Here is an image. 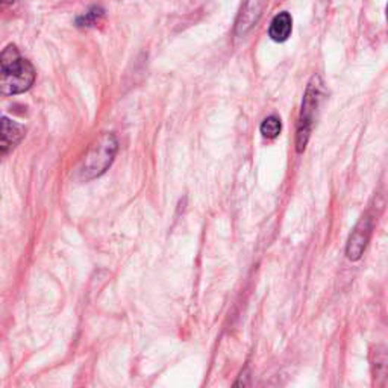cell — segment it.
Returning a JSON list of instances; mask_svg holds the SVG:
<instances>
[{
    "label": "cell",
    "instance_id": "obj_1",
    "mask_svg": "<svg viewBox=\"0 0 388 388\" xmlns=\"http://www.w3.org/2000/svg\"><path fill=\"white\" fill-rule=\"evenodd\" d=\"M0 65H2L0 89L5 96L20 94L31 89L35 81V70L31 63L20 56L15 46H8L2 52Z\"/></svg>",
    "mask_w": 388,
    "mask_h": 388
},
{
    "label": "cell",
    "instance_id": "obj_2",
    "mask_svg": "<svg viewBox=\"0 0 388 388\" xmlns=\"http://www.w3.org/2000/svg\"><path fill=\"white\" fill-rule=\"evenodd\" d=\"M119 143L112 134H102L99 138L86 152L79 169V176L84 181L99 178L112 164L115 153H117Z\"/></svg>",
    "mask_w": 388,
    "mask_h": 388
},
{
    "label": "cell",
    "instance_id": "obj_3",
    "mask_svg": "<svg viewBox=\"0 0 388 388\" xmlns=\"http://www.w3.org/2000/svg\"><path fill=\"white\" fill-rule=\"evenodd\" d=\"M323 97V82L318 76H313L306 86V93L304 97L302 111L297 123V135H296V149L297 152H304L305 146L309 140V134L313 129V123L316 120V112L320 102Z\"/></svg>",
    "mask_w": 388,
    "mask_h": 388
},
{
    "label": "cell",
    "instance_id": "obj_4",
    "mask_svg": "<svg viewBox=\"0 0 388 388\" xmlns=\"http://www.w3.org/2000/svg\"><path fill=\"white\" fill-rule=\"evenodd\" d=\"M375 226V219L370 214V212H366V214L360 219V221L356 223V226L354 228L351 237L347 240V246H346V257L351 261H358L370 241L372 232Z\"/></svg>",
    "mask_w": 388,
    "mask_h": 388
},
{
    "label": "cell",
    "instance_id": "obj_5",
    "mask_svg": "<svg viewBox=\"0 0 388 388\" xmlns=\"http://www.w3.org/2000/svg\"><path fill=\"white\" fill-rule=\"evenodd\" d=\"M267 2L269 0H245V2H242L235 25V34L238 37L246 35L250 29L257 25Z\"/></svg>",
    "mask_w": 388,
    "mask_h": 388
},
{
    "label": "cell",
    "instance_id": "obj_6",
    "mask_svg": "<svg viewBox=\"0 0 388 388\" xmlns=\"http://www.w3.org/2000/svg\"><path fill=\"white\" fill-rule=\"evenodd\" d=\"M370 364L375 385L388 388V346L377 344L372 349Z\"/></svg>",
    "mask_w": 388,
    "mask_h": 388
},
{
    "label": "cell",
    "instance_id": "obj_7",
    "mask_svg": "<svg viewBox=\"0 0 388 388\" xmlns=\"http://www.w3.org/2000/svg\"><path fill=\"white\" fill-rule=\"evenodd\" d=\"M291 29H293V20H291V15L288 13H280L273 18V22H271L270 29H269V35L273 41L284 43L291 35Z\"/></svg>",
    "mask_w": 388,
    "mask_h": 388
},
{
    "label": "cell",
    "instance_id": "obj_8",
    "mask_svg": "<svg viewBox=\"0 0 388 388\" xmlns=\"http://www.w3.org/2000/svg\"><path fill=\"white\" fill-rule=\"evenodd\" d=\"M25 137V128L22 124L11 122L9 119H2V152L6 153L9 148H14L17 143Z\"/></svg>",
    "mask_w": 388,
    "mask_h": 388
},
{
    "label": "cell",
    "instance_id": "obj_9",
    "mask_svg": "<svg viewBox=\"0 0 388 388\" xmlns=\"http://www.w3.org/2000/svg\"><path fill=\"white\" fill-rule=\"evenodd\" d=\"M280 129H283V124H280V120L276 117V115H270L263 123H261V134H263L264 138L273 140L280 134Z\"/></svg>",
    "mask_w": 388,
    "mask_h": 388
},
{
    "label": "cell",
    "instance_id": "obj_10",
    "mask_svg": "<svg viewBox=\"0 0 388 388\" xmlns=\"http://www.w3.org/2000/svg\"><path fill=\"white\" fill-rule=\"evenodd\" d=\"M103 13H102V9H97L94 8L93 11H90L86 15H84L79 22V25H86V26H91V25H96L97 22H99V17H102Z\"/></svg>",
    "mask_w": 388,
    "mask_h": 388
},
{
    "label": "cell",
    "instance_id": "obj_11",
    "mask_svg": "<svg viewBox=\"0 0 388 388\" xmlns=\"http://www.w3.org/2000/svg\"><path fill=\"white\" fill-rule=\"evenodd\" d=\"M387 22H388V5H387Z\"/></svg>",
    "mask_w": 388,
    "mask_h": 388
}]
</instances>
